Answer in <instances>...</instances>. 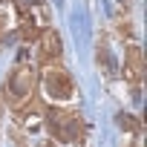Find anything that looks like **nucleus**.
<instances>
[{
	"instance_id": "f257e3e1",
	"label": "nucleus",
	"mask_w": 147,
	"mask_h": 147,
	"mask_svg": "<svg viewBox=\"0 0 147 147\" xmlns=\"http://www.w3.org/2000/svg\"><path fill=\"white\" fill-rule=\"evenodd\" d=\"M43 124L55 141H78L84 136V121L69 107H43Z\"/></svg>"
},
{
	"instance_id": "39448f33",
	"label": "nucleus",
	"mask_w": 147,
	"mask_h": 147,
	"mask_svg": "<svg viewBox=\"0 0 147 147\" xmlns=\"http://www.w3.org/2000/svg\"><path fill=\"white\" fill-rule=\"evenodd\" d=\"M124 75L133 87H138L144 81V52L138 43H130L127 46V63H124Z\"/></svg>"
},
{
	"instance_id": "6e6552de",
	"label": "nucleus",
	"mask_w": 147,
	"mask_h": 147,
	"mask_svg": "<svg viewBox=\"0 0 147 147\" xmlns=\"http://www.w3.org/2000/svg\"><path fill=\"white\" fill-rule=\"evenodd\" d=\"M0 115H3V98H0Z\"/></svg>"
},
{
	"instance_id": "0eeeda50",
	"label": "nucleus",
	"mask_w": 147,
	"mask_h": 147,
	"mask_svg": "<svg viewBox=\"0 0 147 147\" xmlns=\"http://www.w3.org/2000/svg\"><path fill=\"white\" fill-rule=\"evenodd\" d=\"M40 147H55V144H52V141H46V144H40Z\"/></svg>"
},
{
	"instance_id": "423d86ee",
	"label": "nucleus",
	"mask_w": 147,
	"mask_h": 147,
	"mask_svg": "<svg viewBox=\"0 0 147 147\" xmlns=\"http://www.w3.org/2000/svg\"><path fill=\"white\" fill-rule=\"evenodd\" d=\"M118 124H121L127 133H136V130L141 127V121H138V118H133V115H124V113L118 115Z\"/></svg>"
},
{
	"instance_id": "7ed1b4c3",
	"label": "nucleus",
	"mask_w": 147,
	"mask_h": 147,
	"mask_svg": "<svg viewBox=\"0 0 147 147\" xmlns=\"http://www.w3.org/2000/svg\"><path fill=\"white\" fill-rule=\"evenodd\" d=\"M43 90L49 98L55 101H69L72 95H75V84H72V75L66 69H61L58 63L55 66H46L43 72Z\"/></svg>"
},
{
	"instance_id": "f03ea898",
	"label": "nucleus",
	"mask_w": 147,
	"mask_h": 147,
	"mask_svg": "<svg viewBox=\"0 0 147 147\" xmlns=\"http://www.w3.org/2000/svg\"><path fill=\"white\" fill-rule=\"evenodd\" d=\"M32 95H35V69H32L26 61H20V63L12 69V75L6 78L3 98L18 110V107H23L26 101H32Z\"/></svg>"
},
{
	"instance_id": "20e7f679",
	"label": "nucleus",
	"mask_w": 147,
	"mask_h": 147,
	"mask_svg": "<svg viewBox=\"0 0 147 147\" xmlns=\"http://www.w3.org/2000/svg\"><path fill=\"white\" fill-rule=\"evenodd\" d=\"M61 52H63V43H61V35L58 32H40V49H38V58L43 66H55L61 61Z\"/></svg>"
}]
</instances>
